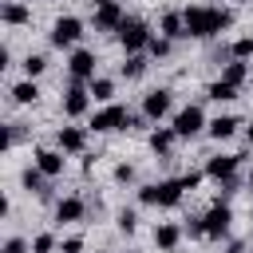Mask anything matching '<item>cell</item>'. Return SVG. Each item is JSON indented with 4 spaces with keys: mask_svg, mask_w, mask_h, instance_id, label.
Masks as SVG:
<instances>
[{
    "mask_svg": "<svg viewBox=\"0 0 253 253\" xmlns=\"http://www.w3.org/2000/svg\"><path fill=\"white\" fill-rule=\"evenodd\" d=\"M134 225H138L134 210H123V213H119V229H123V233H134Z\"/></svg>",
    "mask_w": 253,
    "mask_h": 253,
    "instance_id": "f1b7e54d",
    "label": "cell"
},
{
    "mask_svg": "<svg viewBox=\"0 0 253 253\" xmlns=\"http://www.w3.org/2000/svg\"><path fill=\"white\" fill-rule=\"evenodd\" d=\"M83 210H87V206H83L79 198H63V202L55 206V221H79Z\"/></svg>",
    "mask_w": 253,
    "mask_h": 253,
    "instance_id": "5bb4252c",
    "label": "cell"
},
{
    "mask_svg": "<svg viewBox=\"0 0 253 253\" xmlns=\"http://www.w3.org/2000/svg\"><path fill=\"white\" fill-rule=\"evenodd\" d=\"M83 142H87V138H83V130H79V126H63V130H59V150L79 154V150H83Z\"/></svg>",
    "mask_w": 253,
    "mask_h": 253,
    "instance_id": "2e32d148",
    "label": "cell"
},
{
    "mask_svg": "<svg viewBox=\"0 0 253 253\" xmlns=\"http://www.w3.org/2000/svg\"><path fill=\"white\" fill-rule=\"evenodd\" d=\"M51 249H55V237H51V233H40V237L32 241V253H51Z\"/></svg>",
    "mask_w": 253,
    "mask_h": 253,
    "instance_id": "83f0119b",
    "label": "cell"
},
{
    "mask_svg": "<svg viewBox=\"0 0 253 253\" xmlns=\"http://www.w3.org/2000/svg\"><path fill=\"white\" fill-rule=\"evenodd\" d=\"M91 126H95V130H123V126H134V115H130L126 107L111 103V107H103V111L91 119Z\"/></svg>",
    "mask_w": 253,
    "mask_h": 253,
    "instance_id": "277c9868",
    "label": "cell"
},
{
    "mask_svg": "<svg viewBox=\"0 0 253 253\" xmlns=\"http://www.w3.org/2000/svg\"><path fill=\"white\" fill-rule=\"evenodd\" d=\"M233 55H237V59H249V55H253V40H249V36H241V40L233 43Z\"/></svg>",
    "mask_w": 253,
    "mask_h": 253,
    "instance_id": "f546056e",
    "label": "cell"
},
{
    "mask_svg": "<svg viewBox=\"0 0 253 253\" xmlns=\"http://www.w3.org/2000/svg\"><path fill=\"white\" fill-rule=\"evenodd\" d=\"M249 194H253V174H249Z\"/></svg>",
    "mask_w": 253,
    "mask_h": 253,
    "instance_id": "d590c367",
    "label": "cell"
},
{
    "mask_svg": "<svg viewBox=\"0 0 253 253\" xmlns=\"http://www.w3.org/2000/svg\"><path fill=\"white\" fill-rule=\"evenodd\" d=\"M43 178H47L43 170H24V186H28V190H36V194H47V186H43Z\"/></svg>",
    "mask_w": 253,
    "mask_h": 253,
    "instance_id": "7402d4cb",
    "label": "cell"
},
{
    "mask_svg": "<svg viewBox=\"0 0 253 253\" xmlns=\"http://www.w3.org/2000/svg\"><path fill=\"white\" fill-rule=\"evenodd\" d=\"M91 95H95V99H103V103H107V99H111V95H115V83H111V79H91Z\"/></svg>",
    "mask_w": 253,
    "mask_h": 253,
    "instance_id": "d4e9b609",
    "label": "cell"
},
{
    "mask_svg": "<svg viewBox=\"0 0 253 253\" xmlns=\"http://www.w3.org/2000/svg\"><path fill=\"white\" fill-rule=\"evenodd\" d=\"M178 237H182V233H178V225H170V221L154 229V245H158V249H174V245H178Z\"/></svg>",
    "mask_w": 253,
    "mask_h": 253,
    "instance_id": "e0dca14e",
    "label": "cell"
},
{
    "mask_svg": "<svg viewBox=\"0 0 253 253\" xmlns=\"http://www.w3.org/2000/svg\"><path fill=\"white\" fill-rule=\"evenodd\" d=\"M142 71H146V59H142V55H130V59L123 63V75H126V79H138Z\"/></svg>",
    "mask_w": 253,
    "mask_h": 253,
    "instance_id": "603a6c76",
    "label": "cell"
},
{
    "mask_svg": "<svg viewBox=\"0 0 253 253\" xmlns=\"http://www.w3.org/2000/svg\"><path fill=\"white\" fill-rule=\"evenodd\" d=\"M249 142H253V123H249Z\"/></svg>",
    "mask_w": 253,
    "mask_h": 253,
    "instance_id": "8d00e7d4",
    "label": "cell"
},
{
    "mask_svg": "<svg viewBox=\"0 0 253 253\" xmlns=\"http://www.w3.org/2000/svg\"><path fill=\"white\" fill-rule=\"evenodd\" d=\"M210 99H217V103H225V99H237V87H233V83H225V79H217V83L210 87Z\"/></svg>",
    "mask_w": 253,
    "mask_h": 253,
    "instance_id": "44dd1931",
    "label": "cell"
},
{
    "mask_svg": "<svg viewBox=\"0 0 253 253\" xmlns=\"http://www.w3.org/2000/svg\"><path fill=\"white\" fill-rule=\"evenodd\" d=\"M142 111H146V119H162L166 111H170V91H146V99H142Z\"/></svg>",
    "mask_w": 253,
    "mask_h": 253,
    "instance_id": "9c48e42d",
    "label": "cell"
},
{
    "mask_svg": "<svg viewBox=\"0 0 253 253\" xmlns=\"http://www.w3.org/2000/svg\"><path fill=\"white\" fill-rule=\"evenodd\" d=\"M150 28L142 24V20H123L119 24V43L126 47V51H138V47H150Z\"/></svg>",
    "mask_w": 253,
    "mask_h": 253,
    "instance_id": "3957f363",
    "label": "cell"
},
{
    "mask_svg": "<svg viewBox=\"0 0 253 253\" xmlns=\"http://www.w3.org/2000/svg\"><path fill=\"white\" fill-rule=\"evenodd\" d=\"M182 194H186L182 178H178V182H154V186H142V202H146V206H178Z\"/></svg>",
    "mask_w": 253,
    "mask_h": 253,
    "instance_id": "7a4b0ae2",
    "label": "cell"
},
{
    "mask_svg": "<svg viewBox=\"0 0 253 253\" xmlns=\"http://www.w3.org/2000/svg\"><path fill=\"white\" fill-rule=\"evenodd\" d=\"M162 36H166V40L186 36V16H182V12H166V16H162Z\"/></svg>",
    "mask_w": 253,
    "mask_h": 253,
    "instance_id": "9a60e30c",
    "label": "cell"
},
{
    "mask_svg": "<svg viewBox=\"0 0 253 253\" xmlns=\"http://www.w3.org/2000/svg\"><path fill=\"white\" fill-rule=\"evenodd\" d=\"M229 221H233L229 206H225V202H213V206L206 210V217H202V225H206V237H221V233H229Z\"/></svg>",
    "mask_w": 253,
    "mask_h": 253,
    "instance_id": "8992f818",
    "label": "cell"
},
{
    "mask_svg": "<svg viewBox=\"0 0 253 253\" xmlns=\"http://www.w3.org/2000/svg\"><path fill=\"white\" fill-rule=\"evenodd\" d=\"M123 20H126V16H123V8H119L115 0H111V4H103V8H95V28H103V32H111V28L119 32V24H123Z\"/></svg>",
    "mask_w": 253,
    "mask_h": 253,
    "instance_id": "ba28073f",
    "label": "cell"
},
{
    "mask_svg": "<svg viewBox=\"0 0 253 253\" xmlns=\"http://www.w3.org/2000/svg\"><path fill=\"white\" fill-rule=\"evenodd\" d=\"M79 36H83V24H79L75 16H63V20H55V28H51V43H55V47H71Z\"/></svg>",
    "mask_w": 253,
    "mask_h": 253,
    "instance_id": "52a82bcc",
    "label": "cell"
},
{
    "mask_svg": "<svg viewBox=\"0 0 253 253\" xmlns=\"http://www.w3.org/2000/svg\"><path fill=\"white\" fill-rule=\"evenodd\" d=\"M87 103H91V99H87V91H83L79 83H71V91L63 95V115H71V119H75V115H83V111H87Z\"/></svg>",
    "mask_w": 253,
    "mask_h": 253,
    "instance_id": "7c38bea8",
    "label": "cell"
},
{
    "mask_svg": "<svg viewBox=\"0 0 253 253\" xmlns=\"http://www.w3.org/2000/svg\"><path fill=\"white\" fill-rule=\"evenodd\" d=\"M24 249H28V245H24V241H20V237H12V241H8V245H4V253H24Z\"/></svg>",
    "mask_w": 253,
    "mask_h": 253,
    "instance_id": "836d02e7",
    "label": "cell"
},
{
    "mask_svg": "<svg viewBox=\"0 0 253 253\" xmlns=\"http://www.w3.org/2000/svg\"><path fill=\"white\" fill-rule=\"evenodd\" d=\"M103 4H111V0H91V8H103Z\"/></svg>",
    "mask_w": 253,
    "mask_h": 253,
    "instance_id": "e575fe53",
    "label": "cell"
},
{
    "mask_svg": "<svg viewBox=\"0 0 253 253\" xmlns=\"http://www.w3.org/2000/svg\"><path fill=\"white\" fill-rule=\"evenodd\" d=\"M4 20H8V24H24V20H28V8H24V4H4Z\"/></svg>",
    "mask_w": 253,
    "mask_h": 253,
    "instance_id": "484cf974",
    "label": "cell"
},
{
    "mask_svg": "<svg viewBox=\"0 0 253 253\" xmlns=\"http://www.w3.org/2000/svg\"><path fill=\"white\" fill-rule=\"evenodd\" d=\"M115 178H119V182H130V178H134V166H119Z\"/></svg>",
    "mask_w": 253,
    "mask_h": 253,
    "instance_id": "1f68e13d",
    "label": "cell"
},
{
    "mask_svg": "<svg viewBox=\"0 0 253 253\" xmlns=\"http://www.w3.org/2000/svg\"><path fill=\"white\" fill-rule=\"evenodd\" d=\"M12 99H16V103H36V99H40V91H36V83H32V79H24V83H16V87H12Z\"/></svg>",
    "mask_w": 253,
    "mask_h": 253,
    "instance_id": "d6986e66",
    "label": "cell"
},
{
    "mask_svg": "<svg viewBox=\"0 0 253 253\" xmlns=\"http://www.w3.org/2000/svg\"><path fill=\"white\" fill-rule=\"evenodd\" d=\"M43 67H47V59H43V55H28V59H24V71H28V79H32V75H40Z\"/></svg>",
    "mask_w": 253,
    "mask_h": 253,
    "instance_id": "4316f807",
    "label": "cell"
},
{
    "mask_svg": "<svg viewBox=\"0 0 253 253\" xmlns=\"http://www.w3.org/2000/svg\"><path fill=\"white\" fill-rule=\"evenodd\" d=\"M79 249H83L79 237H67V241H63V253H79Z\"/></svg>",
    "mask_w": 253,
    "mask_h": 253,
    "instance_id": "d6a6232c",
    "label": "cell"
},
{
    "mask_svg": "<svg viewBox=\"0 0 253 253\" xmlns=\"http://www.w3.org/2000/svg\"><path fill=\"white\" fill-rule=\"evenodd\" d=\"M202 126H206L202 107H182V111L174 115V134H178V138H194Z\"/></svg>",
    "mask_w": 253,
    "mask_h": 253,
    "instance_id": "5b68a950",
    "label": "cell"
},
{
    "mask_svg": "<svg viewBox=\"0 0 253 253\" xmlns=\"http://www.w3.org/2000/svg\"><path fill=\"white\" fill-rule=\"evenodd\" d=\"M245 71H249V67H245L241 59H237V63H229V67H225V83H233V87H241V83H245Z\"/></svg>",
    "mask_w": 253,
    "mask_h": 253,
    "instance_id": "cb8c5ba5",
    "label": "cell"
},
{
    "mask_svg": "<svg viewBox=\"0 0 253 253\" xmlns=\"http://www.w3.org/2000/svg\"><path fill=\"white\" fill-rule=\"evenodd\" d=\"M170 146H174V130H154L150 134V150L154 154H170Z\"/></svg>",
    "mask_w": 253,
    "mask_h": 253,
    "instance_id": "ffe728a7",
    "label": "cell"
},
{
    "mask_svg": "<svg viewBox=\"0 0 253 253\" xmlns=\"http://www.w3.org/2000/svg\"><path fill=\"white\" fill-rule=\"evenodd\" d=\"M67 71H71L75 79H95V55H91V51H71Z\"/></svg>",
    "mask_w": 253,
    "mask_h": 253,
    "instance_id": "8fae6325",
    "label": "cell"
},
{
    "mask_svg": "<svg viewBox=\"0 0 253 253\" xmlns=\"http://www.w3.org/2000/svg\"><path fill=\"white\" fill-rule=\"evenodd\" d=\"M233 130H237V119H233V115H217V119L210 123V134H213V138H229Z\"/></svg>",
    "mask_w": 253,
    "mask_h": 253,
    "instance_id": "ac0fdd59",
    "label": "cell"
},
{
    "mask_svg": "<svg viewBox=\"0 0 253 253\" xmlns=\"http://www.w3.org/2000/svg\"><path fill=\"white\" fill-rule=\"evenodd\" d=\"M36 170H43L47 178L63 174V154H59V150H40V154H36Z\"/></svg>",
    "mask_w": 253,
    "mask_h": 253,
    "instance_id": "4fadbf2b",
    "label": "cell"
},
{
    "mask_svg": "<svg viewBox=\"0 0 253 253\" xmlns=\"http://www.w3.org/2000/svg\"><path fill=\"white\" fill-rule=\"evenodd\" d=\"M182 16H186V36H194V40H210L221 28H229V20H233L225 8H186Z\"/></svg>",
    "mask_w": 253,
    "mask_h": 253,
    "instance_id": "6da1fadb",
    "label": "cell"
},
{
    "mask_svg": "<svg viewBox=\"0 0 253 253\" xmlns=\"http://www.w3.org/2000/svg\"><path fill=\"white\" fill-rule=\"evenodd\" d=\"M166 51H170V40H166V36H162V40L154 36V40H150V55H166Z\"/></svg>",
    "mask_w": 253,
    "mask_h": 253,
    "instance_id": "4dcf8cb0",
    "label": "cell"
},
{
    "mask_svg": "<svg viewBox=\"0 0 253 253\" xmlns=\"http://www.w3.org/2000/svg\"><path fill=\"white\" fill-rule=\"evenodd\" d=\"M233 170H237V154H217V158H210V162H206V174H210V178H217V182L233 178Z\"/></svg>",
    "mask_w": 253,
    "mask_h": 253,
    "instance_id": "30bf717a",
    "label": "cell"
}]
</instances>
